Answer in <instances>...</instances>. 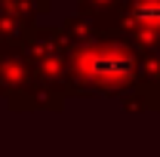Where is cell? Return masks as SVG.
<instances>
[{
    "mask_svg": "<svg viewBox=\"0 0 160 157\" xmlns=\"http://www.w3.org/2000/svg\"><path fill=\"white\" fill-rule=\"evenodd\" d=\"M132 16H136V22H142V25H154V28H157L160 25V0H145V3H139Z\"/></svg>",
    "mask_w": 160,
    "mask_h": 157,
    "instance_id": "6da1fadb",
    "label": "cell"
}]
</instances>
